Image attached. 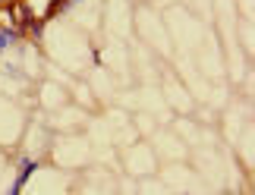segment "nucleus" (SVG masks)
Here are the masks:
<instances>
[{"label":"nucleus","instance_id":"nucleus-1","mask_svg":"<svg viewBox=\"0 0 255 195\" xmlns=\"http://www.w3.org/2000/svg\"><path fill=\"white\" fill-rule=\"evenodd\" d=\"M38 167V164L32 161V158H25L22 164H19V177H16V183H13V192H19V189H22L25 186V183H28V177H32V170Z\"/></svg>","mask_w":255,"mask_h":195},{"label":"nucleus","instance_id":"nucleus-2","mask_svg":"<svg viewBox=\"0 0 255 195\" xmlns=\"http://www.w3.org/2000/svg\"><path fill=\"white\" fill-rule=\"evenodd\" d=\"M19 32H16V28H0V51H6V44L9 41H13V38H16Z\"/></svg>","mask_w":255,"mask_h":195},{"label":"nucleus","instance_id":"nucleus-3","mask_svg":"<svg viewBox=\"0 0 255 195\" xmlns=\"http://www.w3.org/2000/svg\"><path fill=\"white\" fill-rule=\"evenodd\" d=\"M0 3H13V0H0Z\"/></svg>","mask_w":255,"mask_h":195},{"label":"nucleus","instance_id":"nucleus-4","mask_svg":"<svg viewBox=\"0 0 255 195\" xmlns=\"http://www.w3.org/2000/svg\"><path fill=\"white\" fill-rule=\"evenodd\" d=\"M70 3H82V0H70Z\"/></svg>","mask_w":255,"mask_h":195}]
</instances>
